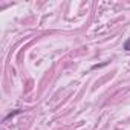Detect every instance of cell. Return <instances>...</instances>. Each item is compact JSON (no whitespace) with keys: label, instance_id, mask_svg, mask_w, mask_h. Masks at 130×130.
<instances>
[{"label":"cell","instance_id":"6da1fadb","mask_svg":"<svg viewBox=\"0 0 130 130\" xmlns=\"http://www.w3.org/2000/svg\"><path fill=\"white\" fill-rule=\"evenodd\" d=\"M124 47H125L127 51H130V38H128V40L125 41V44H124Z\"/></svg>","mask_w":130,"mask_h":130}]
</instances>
